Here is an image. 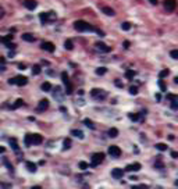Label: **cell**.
<instances>
[{"label": "cell", "mask_w": 178, "mask_h": 189, "mask_svg": "<svg viewBox=\"0 0 178 189\" xmlns=\"http://www.w3.org/2000/svg\"><path fill=\"white\" fill-rule=\"evenodd\" d=\"M74 28H75L78 32H93V27L89 25L85 21H81V20L74 22Z\"/></svg>", "instance_id": "cell-1"}, {"label": "cell", "mask_w": 178, "mask_h": 189, "mask_svg": "<svg viewBox=\"0 0 178 189\" xmlns=\"http://www.w3.org/2000/svg\"><path fill=\"white\" fill-rule=\"evenodd\" d=\"M8 84L11 85H18V86H24L28 84V78L27 76H22V75H18L16 78H10L8 79Z\"/></svg>", "instance_id": "cell-2"}, {"label": "cell", "mask_w": 178, "mask_h": 189, "mask_svg": "<svg viewBox=\"0 0 178 189\" xmlns=\"http://www.w3.org/2000/svg\"><path fill=\"white\" fill-rule=\"evenodd\" d=\"M106 92L103 90V89H92L91 90V96L93 99H96V100H105L106 99Z\"/></svg>", "instance_id": "cell-3"}, {"label": "cell", "mask_w": 178, "mask_h": 189, "mask_svg": "<svg viewBox=\"0 0 178 189\" xmlns=\"http://www.w3.org/2000/svg\"><path fill=\"white\" fill-rule=\"evenodd\" d=\"M108 154H110L111 157H120L121 156V150L118 146H116V145H111L110 147H108Z\"/></svg>", "instance_id": "cell-4"}, {"label": "cell", "mask_w": 178, "mask_h": 189, "mask_svg": "<svg viewBox=\"0 0 178 189\" xmlns=\"http://www.w3.org/2000/svg\"><path fill=\"white\" fill-rule=\"evenodd\" d=\"M103 160H105V154H103V153H93L92 154V164H93V166L100 164Z\"/></svg>", "instance_id": "cell-5"}, {"label": "cell", "mask_w": 178, "mask_h": 189, "mask_svg": "<svg viewBox=\"0 0 178 189\" xmlns=\"http://www.w3.org/2000/svg\"><path fill=\"white\" fill-rule=\"evenodd\" d=\"M175 6H177V2L175 0H164V8L167 11H174L175 10Z\"/></svg>", "instance_id": "cell-6"}, {"label": "cell", "mask_w": 178, "mask_h": 189, "mask_svg": "<svg viewBox=\"0 0 178 189\" xmlns=\"http://www.w3.org/2000/svg\"><path fill=\"white\" fill-rule=\"evenodd\" d=\"M24 6H25L27 10H35L36 6H38V2L36 0H24Z\"/></svg>", "instance_id": "cell-7"}, {"label": "cell", "mask_w": 178, "mask_h": 189, "mask_svg": "<svg viewBox=\"0 0 178 189\" xmlns=\"http://www.w3.org/2000/svg\"><path fill=\"white\" fill-rule=\"evenodd\" d=\"M95 47H96V49H97L99 52H102V53H108V52L111 50L110 47L106 46L103 42H96V43H95Z\"/></svg>", "instance_id": "cell-8"}, {"label": "cell", "mask_w": 178, "mask_h": 189, "mask_svg": "<svg viewBox=\"0 0 178 189\" xmlns=\"http://www.w3.org/2000/svg\"><path fill=\"white\" fill-rule=\"evenodd\" d=\"M49 107V100L47 99H42L41 101H39V104H38V111H39V113H42V111H44V110H46Z\"/></svg>", "instance_id": "cell-9"}, {"label": "cell", "mask_w": 178, "mask_h": 189, "mask_svg": "<svg viewBox=\"0 0 178 189\" xmlns=\"http://www.w3.org/2000/svg\"><path fill=\"white\" fill-rule=\"evenodd\" d=\"M122 175H124V171H122L121 168H113L111 170V177L113 178L120 179V178H122Z\"/></svg>", "instance_id": "cell-10"}, {"label": "cell", "mask_w": 178, "mask_h": 189, "mask_svg": "<svg viewBox=\"0 0 178 189\" xmlns=\"http://www.w3.org/2000/svg\"><path fill=\"white\" fill-rule=\"evenodd\" d=\"M31 138H32V145H41L43 142V136L39 134H33Z\"/></svg>", "instance_id": "cell-11"}, {"label": "cell", "mask_w": 178, "mask_h": 189, "mask_svg": "<svg viewBox=\"0 0 178 189\" xmlns=\"http://www.w3.org/2000/svg\"><path fill=\"white\" fill-rule=\"evenodd\" d=\"M54 99L56 100H58V101H61L63 99H64V96H63V92H61V89H60V86H56V89H54Z\"/></svg>", "instance_id": "cell-12"}, {"label": "cell", "mask_w": 178, "mask_h": 189, "mask_svg": "<svg viewBox=\"0 0 178 189\" xmlns=\"http://www.w3.org/2000/svg\"><path fill=\"white\" fill-rule=\"evenodd\" d=\"M139 170H141V164H139V163H134V164H130V166L125 167V171H130V172H132V171H139Z\"/></svg>", "instance_id": "cell-13"}, {"label": "cell", "mask_w": 178, "mask_h": 189, "mask_svg": "<svg viewBox=\"0 0 178 189\" xmlns=\"http://www.w3.org/2000/svg\"><path fill=\"white\" fill-rule=\"evenodd\" d=\"M42 49L52 53V52H54V45H53L52 42H43L42 43Z\"/></svg>", "instance_id": "cell-14"}, {"label": "cell", "mask_w": 178, "mask_h": 189, "mask_svg": "<svg viewBox=\"0 0 178 189\" xmlns=\"http://www.w3.org/2000/svg\"><path fill=\"white\" fill-rule=\"evenodd\" d=\"M102 11L105 13L106 16H108V17H113V16L116 14V11L113 10L111 7H107V6H103V7H102Z\"/></svg>", "instance_id": "cell-15"}, {"label": "cell", "mask_w": 178, "mask_h": 189, "mask_svg": "<svg viewBox=\"0 0 178 189\" xmlns=\"http://www.w3.org/2000/svg\"><path fill=\"white\" fill-rule=\"evenodd\" d=\"M10 146H11V149L14 150V152H18V150H19V146H18L16 138H11V139H10Z\"/></svg>", "instance_id": "cell-16"}, {"label": "cell", "mask_w": 178, "mask_h": 189, "mask_svg": "<svg viewBox=\"0 0 178 189\" xmlns=\"http://www.w3.org/2000/svg\"><path fill=\"white\" fill-rule=\"evenodd\" d=\"M36 164H33V163H31V161H27V170L29 172H36Z\"/></svg>", "instance_id": "cell-17"}, {"label": "cell", "mask_w": 178, "mask_h": 189, "mask_svg": "<svg viewBox=\"0 0 178 189\" xmlns=\"http://www.w3.org/2000/svg\"><path fill=\"white\" fill-rule=\"evenodd\" d=\"M22 39L25 42H33L35 40V36L32 33H22Z\"/></svg>", "instance_id": "cell-18"}, {"label": "cell", "mask_w": 178, "mask_h": 189, "mask_svg": "<svg viewBox=\"0 0 178 189\" xmlns=\"http://www.w3.org/2000/svg\"><path fill=\"white\" fill-rule=\"evenodd\" d=\"M71 135H72V136L80 138V139H82V138H83V132H82L81 129H72V131H71Z\"/></svg>", "instance_id": "cell-19"}, {"label": "cell", "mask_w": 178, "mask_h": 189, "mask_svg": "<svg viewBox=\"0 0 178 189\" xmlns=\"http://www.w3.org/2000/svg\"><path fill=\"white\" fill-rule=\"evenodd\" d=\"M41 71H42V68H41V65H39V64L32 65V74L33 75H39V74H41Z\"/></svg>", "instance_id": "cell-20"}, {"label": "cell", "mask_w": 178, "mask_h": 189, "mask_svg": "<svg viewBox=\"0 0 178 189\" xmlns=\"http://www.w3.org/2000/svg\"><path fill=\"white\" fill-rule=\"evenodd\" d=\"M64 47H66L67 50H72L74 49V43L71 39H67L66 42H64Z\"/></svg>", "instance_id": "cell-21"}, {"label": "cell", "mask_w": 178, "mask_h": 189, "mask_svg": "<svg viewBox=\"0 0 178 189\" xmlns=\"http://www.w3.org/2000/svg\"><path fill=\"white\" fill-rule=\"evenodd\" d=\"M41 88H42V90H44V92H49L52 89V84L50 82H43V84L41 85Z\"/></svg>", "instance_id": "cell-22"}, {"label": "cell", "mask_w": 178, "mask_h": 189, "mask_svg": "<svg viewBox=\"0 0 178 189\" xmlns=\"http://www.w3.org/2000/svg\"><path fill=\"white\" fill-rule=\"evenodd\" d=\"M155 147H156L157 150H161V152H166V150H169L167 145H164V143H156V145H155Z\"/></svg>", "instance_id": "cell-23"}, {"label": "cell", "mask_w": 178, "mask_h": 189, "mask_svg": "<svg viewBox=\"0 0 178 189\" xmlns=\"http://www.w3.org/2000/svg\"><path fill=\"white\" fill-rule=\"evenodd\" d=\"M121 28H122V31H130L131 28H132V24L125 21V22H122V24H121Z\"/></svg>", "instance_id": "cell-24"}, {"label": "cell", "mask_w": 178, "mask_h": 189, "mask_svg": "<svg viewBox=\"0 0 178 189\" xmlns=\"http://www.w3.org/2000/svg\"><path fill=\"white\" fill-rule=\"evenodd\" d=\"M56 13H53V11H49L47 13V22H52V21H54L56 20Z\"/></svg>", "instance_id": "cell-25"}, {"label": "cell", "mask_w": 178, "mask_h": 189, "mask_svg": "<svg viewBox=\"0 0 178 189\" xmlns=\"http://www.w3.org/2000/svg\"><path fill=\"white\" fill-rule=\"evenodd\" d=\"M117 135H118V129L117 128H110V129H108V136L116 138Z\"/></svg>", "instance_id": "cell-26"}, {"label": "cell", "mask_w": 178, "mask_h": 189, "mask_svg": "<svg viewBox=\"0 0 178 189\" xmlns=\"http://www.w3.org/2000/svg\"><path fill=\"white\" fill-rule=\"evenodd\" d=\"M31 136H32L31 134H27V135H25V146H28V147L32 145V138H31Z\"/></svg>", "instance_id": "cell-27"}, {"label": "cell", "mask_w": 178, "mask_h": 189, "mask_svg": "<svg viewBox=\"0 0 178 189\" xmlns=\"http://www.w3.org/2000/svg\"><path fill=\"white\" fill-rule=\"evenodd\" d=\"M61 79H63V84H64V85L70 84V79H68V75H67V72H66V71L61 72Z\"/></svg>", "instance_id": "cell-28"}, {"label": "cell", "mask_w": 178, "mask_h": 189, "mask_svg": "<svg viewBox=\"0 0 178 189\" xmlns=\"http://www.w3.org/2000/svg\"><path fill=\"white\" fill-rule=\"evenodd\" d=\"M106 72H107L106 67H99V68H96V74H97V75H105Z\"/></svg>", "instance_id": "cell-29"}, {"label": "cell", "mask_w": 178, "mask_h": 189, "mask_svg": "<svg viewBox=\"0 0 178 189\" xmlns=\"http://www.w3.org/2000/svg\"><path fill=\"white\" fill-rule=\"evenodd\" d=\"M83 124L86 125V127H89L91 129H95V124H93V121H91V120H83Z\"/></svg>", "instance_id": "cell-30"}, {"label": "cell", "mask_w": 178, "mask_h": 189, "mask_svg": "<svg viewBox=\"0 0 178 189\" xmlns=\"http://www.w3.org/2000/svg\"><path fill=\"white\" fill-rule=\"evenodd\" d=\"M21 106H24V100L22 99H17L16 103H14V106H13V109H18V107H21Z\"/></svg>", "instance_id": "cell-31"}, {"label": "cell", "mask_w": 178, "mask_h": 189, "mask_svg": "<svg viewBox=\"0 0 178 189\" xmlns=\"http://www.w3.org/2000/svg\"><path fill=\"white\" fill-rule=\"evenodd\" d=\"M39 18H41V22L42 24L47 22V13H41V14H39Z\"/></svg>", "instance_id": "cell-32"}, {"label": "cell", "mask_w": 178, "mask_h": 189, "mask_svg": "<svg viewBox=\"0 0 178 189\" xmlns=\"http://www.w3.org/2000/svg\"><path fill=\"white\" fill-rule=\"evenodd\" d=\"M128 117H130L131 121H139L141 114H132V113H130V114H128Z\"/></svg>", "instance_id": "cell-33"}, {"label": "cell", "mask_w": 178, "mask_h": 189, "mask_svg": "<svg viewBox=\"0 0 178 189\" xmlns=\"http://www.w3.org/2000/svg\"><path fill=\"white\" fill-rule=\"evenodd\" d=\"M70 146H71V139H68V138H67V139H64V143H63V149H64V150H67V149L70 147Z\"/></svg>", "instance_id": "cell-34"}, {"label": "cell", "mask_w": 178, "mask_h": 189, "mask_svg": "<svg viewBox=\"0 0 178 189\" xmlns=\"http://www.w3.org/2000/svg\"><path fill=\"white\" fill-rule=\"evenodd\" d=\"M159 88H160L163 92H164V90H167V85H166V82L163 81V79H160V81H159Z\"/></svg>", "instance_id": "cell-35"}, {"label": "cell", "mask_w": 178, "mask_h": 189, "mask_svg": "<svg viewBox=\"0 0 178 189\" xmlns=\"http://www.w3.org/2000/svg\"><path fill=\"white\" fill-rule=\"evenodd\" d=\"M169 74H170L169 70H163L160 74H159V76H160V79H163V78H166V76H169Z\"/></svg>", "instance_id": "cell-36"}, {"label": "cell", "mask_w": 178, "mask_h": 189, "mask_svg": "<svg viewBox=\"0 0 178 189\" xmlns=\"http://www.w3.org/2000/svg\"><path fill=\"white\" fill-rule=\"evenodd\" d=\"M78 167H80L81 170H86L89 167V164L86 161H80V163H78Z\"/></svg>", "instance_id": "cell-37"}, {"label": "cell", "mask_w": 178, "mask_h": 189, "mask_svg": "<svg viewBox=\"0 0 178 189\" xmlns=\"http://www.w3.org/2000/svg\"><path fill=\"white\" fill-rule=\"evenodd\" d=\"M171 109L172 110H178V99L171 100Z\"/></svg>", "instance_id": "cell-38"}, {"label": "cell", "mask_w": 178, "mask_h": 189, "mask_svg": "<svg viewBox=\"0 0 178 189\" xmlns=\"http://www.w3.org/2000/svg\"><path fill=\"white\" fill-rule=\"evenodd\" d=\"M125 76H127L128 79H132L134 76H135V72H134L132 70H130V71H127V72H125Z\"/></svg>", "instance_id": "cell-39"}, {"label": "cell", "mask_w": 178, "mask_h": 189, "mask_svg": "<svg viewBox=\"0 0 178 189\" xmlns=\"http://www.w3.org/2000/svg\"><path fill=\"white\" fill-rule=\"evenodd\" d=\"M0 186H2L3 189H11V188H13V183H8V182H3V183H0Z\"/></svg>", "instance_id": "cell-40"}, {"label": "cell", "mask_w": 178, "mask_h": 189, "mask_svg": "<svg viewBox=\"0 0 178 189\" xmlns=\"http://www.w3.org/2000/svg\"><path fill=\"white\" fill-rule=\"evenodd\" d=\"M11 39H13V35H7V36H4L3 39H2V42L6 45V43H8V42H11Z\"/></svg>", "instance_id": "cell-41"}, {"label": "cell", "mask_w": 178, "mask_h": 189, "mask_svg": "<svg viewBox=\"0 0 178 189\" xmlns=\"http://www.w3.org/2000/svg\"><path fill=\"white\" fill-rule=\"evenodd\" d=\"M170 56H171L174 60H177V59H178V50H175V49L171 50V52H170Z\"/></svg>", "instance_id": "cell-42"}, {"label": "cell", "mask_w": 178, "mask_h": 189, "mask_svg": "<svg viewBox=\"0 0 178 189\" xmlns=\"http://www.w3.org/2000/svg\"><path fill=\"white\" fill-rule=\"evenodd\" d=\"M4 164L7 166V168H8V171L13 174V171H14V168H13V166H10V163H8V160H4Z\"/></svg>", "instance_id": "cell-43"}, {"label": "cell", "mask_w": 178, "mask_h": 189, "mask_svg": "<svg viewBox=\"0 0 178 189\" xmlns=\"http://www.w3.org/2000/svg\"><path fill=\"white\" fill-rule=\"evenodd\" d=\"M130 93L131 95H136L138 93V88H136V86H131V88H130Z\"/></svg>", "instance_id": "cell-44"}, {"label": "cell", "mask_w": 178, "mask_h": 189, "mask_svg": "<svg viewBox=\"0 0 178 189\" xmlns=\"http://www.w3.org/2000/svg\"><path fill=\"white\" fill-rule=\"evenodd\" d=\"M132 189H147L146 185H134Z\"/></svg>", "instance_id": "cell-45"}, {"label": "cell", "mask_w": 178, "mask_h": 189, "mask_svg": "<svg viewBox=\"0 0 178 189\" xmlns=\"http://www.w3.org/2000/svg\"><path fill=\"white\" fill-rule=\"evenodd\" d=\"M6 46L8 47V49H14V47H16V45H14L13 42H8V43H6Z\"/></svg>", "instance_id": "cell-46"}, {"label": "cell", "mask_w": 178, "mask_h": 189, "mask_svg": "<svg viewBox=\"0 0 178 189\" xmlns=\"http://www.w3.org/2000/svg\"><path fill=\"white\" fill-rule=\"evenodd\" d=\"M116 86H117V88H122L124 85L121 84V81H120V79H116Z\"/></svg>", "instance_id": "cell-47"}, {"label": "cell", "mask_w": 178, "mask_h": 189, "mask_svg": "<svg viewBox=\"0 0 178 189\" xmlns=\"http://www.w3.org/2000/svg\"><path fill=\"white\" fill-rule=\"evenodd\" d=\"M4 13H6V11H4V8H3L2 6H0V18H3V17H4Z\"/></svg>", "instance_id": "cell-48"}, {"label": "cell", "mask_w": 178, "mask_h": 189, "mask_svg": "<svg viewBox=\"0 0 178 189\" xmlns=\"http://www.w3.org/2000/svg\"><path fill=\"white\" fill-rule=\"evenodd\" d=\"M171 157H172V159H177V157H178V153L172 150V152H171Z\"/></svg>", "instance_id": "cell-49"}, {"label": "cell", "mask_w": 178, "mask_h": 189, "mask_svg": "<svg viewBox=\"0 0 178 189\" xmlns=\"http://www.w3.org/2000/svg\"><path fill=\"white\" fill-rule=\"evenodd\" d=\"M14 56H16V52H14V50H10V52H8V57H14Z\"/></svg>", "instance_id": "cell-50"}, {"label": "cell", "mask_w": 178, "mask_h": 189, "mask_svg": "<svg viewBox=\"0 0 178 189\" xmlns=\"http://www.w3.org/2000/svg\"><path fill=\"white\" fill-rule=\"evenodd\" d=\"M18 68H19V70H25L27 65H25V64H18Z\"/></svg>", "instance_id": "cell-51"}, {"label": "cell", "mask_w": 178, "mask_h": 189, "mask_svg": "<svg viewBox=\"0 0 178 189\" xmlns=\"http://www.w3.org/2000/svg\"><path fill=\"white\" fill-rule=\"evenodd\" d=\"M0 64H2V65L6 64V60H4V57H0Z\"/></svg>", "instance_id": "cell-52"}, {"label": "cell", "mask_w": 178, "mask_h": 189, "mask_svg": "<svg viewBox=\"0 0 178 189\" xmlns=\"http://www.w3.org/2000/svg\"><path fill=\"white\" fill-rule=\"evenodd\" d=\"M156 100H157V101H160V100H161V96H160V93H156Z\"/></svg>", "instance_id": "cell-53"}, {"label": "cell", "mask_w": 178, "mask_h": 189, "mask_svg": "<svg viewBox=\"0 0 178 189\" xmlns=\"http://www.w3.org/2000/svg\"><path fill=\"white\" fill-rule=\"evenodd\" d=\"M155 167H159V168H163V167H164V166H163V164H161V163H156V164H155Z\"/></svg>", "instance_id": "cell-54"}, {"label": "cell", "mask_w": 178, "mask_h": 189, "mask_svg": "<svg viewBox=\"0 0 178 189\" xmlns=\"http://www.w3.org/2000/svg\"><path fill=\"white\" fill-rule=\"evenodd\" d=\"M149 2L153 4V6H156V4H157V2H159V0H149Z\"/></svg>", "instance_id": "cell-55"}, {"label": "cell", "mask_w": 178, "mask_h": 189, "mask_svg": "<svg viewBox=\"0 0 178 189\" xmlns=\"http://www.w3.org/2000/svg\"><path fill=\"white\" fill-rule=\"evenodd\" d=\"M4 152H6V149H4L3 146H0V154H3Z\"/></svg>", "instance_id": "cell-56"}, {"label": "cell", "mask_w": 178, "mask_h": 189, "mask_svg": "<svg viewBox=\"0 0 178 189\" xmlns=\"http://www.w3.org/2000/svg\"><path fill=\"white\" fill-rule=\"evenodd\" d=\"M42 65H49V63L46 60H42Z\"/></svg>", "instance_id": "cell-57"}, {"label": "cell", "mask_w": 178, "mask_h": 189, "mask_svg": "<svg viewBox=\"0 0 178 189\" xmlns=\"http://www.w3.org/2000/svg\"><path fill=\"white\" fill-rule=\"evenodd\" d=\"M44 163H46L44 160H41V161H39V166H44Z\"/></svg>", "instance_id": "cell-58"}, {"label": "cell", "mask_w": 178, "mask_h": 189, "mask_svg": "<svg viewBox=\"0 0 178 189\" xmlns=\"http://www.w3.org/2000/svg\"><path fill=\"white\" fill-rule=\"evenodd\" d=\"M169 139L170 140H174V135H169Z\"/></svg>", "instance_id": "cell-59"}, {"label": "cell", "mask_w": 178, "mask_h": 189, "mask_svg": "<svg viewBox=\"0 0 178 189\" xmlns=\"http://www.w3.org/2000/svg\"><path fill=\"white\" fill-rule=\"evenodd\" d=\"M31 189H42V188H41V186H32Z\"/></svg>", "instance_id": "cell-60"}]
</instances>
